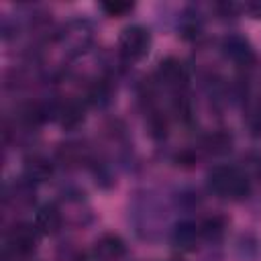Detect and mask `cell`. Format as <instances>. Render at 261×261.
<instances>
[{
    "instance_id": "cell-1",
    "label": "cell",
    "mask_w": 261,
    "mask_h": 261,
    "mask_svg": "<svg viewBox=\"0 0 261 261\" xmlns=\"http://www.w3.org/2000/svg\"><path fill=\"white\" fill-rule=\"evenodd\" d=\"M128 220L141 239L153 241L163 230L165 206L155 192L139 190L133 194V198L128 202Z\"/></svg>"
},
{
    "instance_id": "cell-2",
    "label": "cell",
    "mask_w": 261,
    "mask_h": 261,
    "mask_svg": "<svg viewBox=\"0 0 261 261\" xmlns=\"http://www.w3.org/2000/svg\"><path fill=\"white\" fill-rule=\"evenodd\" d=\"M206 186L216 198L226 202H243L253 192V181L247 171L239 165L228 163H218L210 167L206 173Z\"/></svg>"
},
{
    "instance_id": "cell-3",
    "label": "cell",
    "mask_w": 261,
    "mask_h": 261,
    "mask_svg": "<svg viewBox=\"0 0 261 261\" xmlns=\"http://www.w3.org/2000/svg\"><path fill=\"white\" fill-rule=\"evenodd\" d=\"M39 230L35 224L16 222L10 228H6L2 239V259L4 261H24L33 251L37 249Z\"/></svg>"
},
{
    "instance_id": "cell-4",
    "label": "cell",
    "mask_w": 261,
    "mask_h": 261,
    "mask_svg": "<svg viewBox=\"0 0 261 261\" xmlns=\"http://www.w3.org/2000/svg\"><path fill=\"white\" fill-rule=\"evenodd\" d=\"M94 41V29L86 18H71L55 33V43L67 57H77L88 51Z\"/></svg>"
},
{
    "instance_id": "cell-5",
    "label": "cell",
    "mask_w": 261,
    "mask_h": 261,
    "mask_svg": "<svg viewBox=\"0 0 261 261\" xmlns=\"http://www.w3.org/2000/svg\"><path fill=\"white\" fill-rule=\"evenodd\" d=\"M116 47H118L116 49L118 57L124 63L141 61L151 51V33L143 24H128L120 31Z\"/></svg>"
},
{
    "instance_id": "cell-6",
    "label": "cell",
    "mask_w": 261,
    "mask_h": 261,
    "mask_svg": "<svg viewBox=\"0 0 261 261\" xmlns=\"http://www.w3.org/2000/svg\"><path fill=\"white\" fill-rule=\"evenodd\" d=\"M155 82L167 90L171 96H177V94H184L188 92V82H190V75H188V69L186 65L175 59V57H165L159 61L157 69H155Z\"/></svg>"
},
{
    "instance_id": "cell-7",
    "label": "cell",
    "mask_w": 261,
    "mask_h": 261,
    "mask_svg": "<svg viewBox=\"0 0 261 261\" xmlns=\"http://www.w3.org/2000/svg\"><path fill=\"white\" fill-rule=\"evenodd\" d=\"M220 51L224 55L226 61H230L232 65L241 67V69H251L257 61L255 49L251 45V41L239 33H230L220 41Z\"/></svg>"
},
{
    "instance_id": "cell-8",
    "label": "cell",
    "mask_w": 261,
    "mask_h": 261,
    "mask_svg": "<svg viewBox=\"0 0 261 261\" xmlns=\"http://www.w3.org/2000/svg\"><path fill=\"white\" fill-rule=\"evenodd\" d=\"M86 118V100L67 98L53 102V120H57L65 130H75Z\"/></svg>"
},
{
    "instance_id": "cell-9",
    "label": "cell",
    "mask_w": 261,
    "mask_h": 261,
    "mask_svg": "<svg viewBox=\"0 0 261 261\" xmlns=\"http://www.w3.org/2000/svg\"><path fill=\"white\" fill-rule=\"evenodd\" d=\"M169 241L171 245L181 251V253H190L198 247V243L202 241V234H200V224L192 218H181L177 220L173 226H171V232H169Z\"/></svg>"
},
{
    "instance_id": "cell-10",
    "label": "cell",
    "mask_w": 261,
    "mask_h": 261,
    "mask_svg": "<svg viewBox=\"0 0 261 261\" xmlns=\"http://www.w3.org/2000/svg\"><path fill=\"white\" fill-rule=\"evenodd\" d=\"M124 257H126V243L114 232H106L94 243L92 261H122Z\"/></svg>"
},
{
    "instance_id": "cell-11",
    "label": "cell",
    "mask_w": 261,
    "mask_h": 261,
    "mask_svg": "<svg viewBox=\"0 0 261 261\" xmlns=\"http://www.w3.org/2000/svg\"><path fill=\"white\" fill-rule=\"evenodd\" d=\"M55 171V163L43 155V153H31L24 157V163H22V179L31 181L33 186L41 184V181H47Z\"/></svg>"
},
{
    "instance_id": "cell-12",
    "label": "cell",
    "mask_w": 261,
    "mask_h": 261,
    "mask_svg": "<svg viewBox=\"0 0 261 261\" xmlns=\"http://www.w3.org/2000/svg\"><path fill=\"white\" fill-rule=\"evenodd\" d=\"M35 226L41 234H55L63 226V210L55 202H45L35 212Z\"/></svg>"
},
{
    "instance_id": "cell-13",
    "label": "cell",
    "mask_w": 261,
    "mask_h": 261,
    "mask_svg": "<svg viewBox=\"0 0 261 261\" xmlns=\"http://www.w3.org/2000/svg\"><path fill=\"white\" fill-rule=\"evenodd\" d=\"M226 228H228V220L220 214H214V216H208L200 222V234H202V241H208V243H220L222 237L226 234Z\"/></svg>"
},
{
    "instance_id": "cell-14",
    "label": "cell",
    "mask_w": 261,
    "mask_h": 261,
    "mask_svg": "<svg viewBox=\"0 0 261 261\" xmlns=\"http://www.w3.org/2000/svg\"><path fill=\"white\" fill-rule=\"evenodd\" d=\"M200 149H204L208 155H224L232 149V137L226 130H214L202 141Z\"/></svg>"
},
{
    "instance_id": "cell-15",
    "label": "cell",
    "mask_w": 261,
    "mask_h": 261,
    "mask_svg": "<svg viewBox=\"0 0 261 261\" xmlns=\"http://www.w3.org/2000/svg\"><path fill=\"white\" fill-rule=\"evenodd\" d=\"M179 33L184 39H198L202 33V16L196 8H186L179 18Z\"/></svg>"
},
{
    "instance_id": "cell-16",
    "label": "cell",
    "mask_w": 261,
    "mask_h": 261,
    "mask_svg": "<svg viewBox=\"0 0 261 261\" xmlns=\"http://www.w3.org/2000/svg\"><path fill=\"white\" fill-rule=\"evenodd\" d=\"M100 8L106 12V16H116V18H120V16L128 14V12L135 8V4H133V2H122V0H110V2H102Z\"/></svg>"
},
{
    "instance_id": "cell-17",
    "label": "cell",
    "mask_w": 261,
    "mask_h": 261,
    "mask_svg": "<svg viewBox=\"0 0 261 261\" xmlns=\"http://www.w3.org/2000/svg\"><path fill=\"white\" fill-rule=\"evenodd\" d=\"M243 169L247 171V175L251 177V181H253V179L261 181V153H259V151L249 153V155L245 157V165H243Z\"/></svg>"
},
{
    "instance_id": "cell-18",
    "label": "cell",
    "mask_w": 261,
    "mask_h": 261,
    "mask_svg": "<svg viewBox=\"0 0 261 261\" xmlns=\"http://www.w3.org/2000/svg\"><path fill=\"white\" fill-rule=\"evenodd\" d=\"M241 12H247L251 18H257L261 20V2H247V4H241Z\"/></svg>"
}]
</instances>
